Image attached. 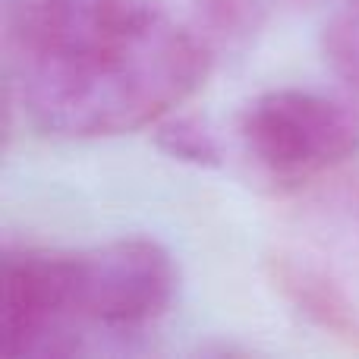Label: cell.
Instances as JSON below:
<instances>
[{"label":"cell","mask_w":359,"mask_h":359,"mask_svg":"<svg viewBox=\"0 0 359 359\" xmlns=\"http://www.w3.org/2000/svg\"><path fill=\"white\" fill-rule=\"evenodd\" d=\"M211 44L158 0H6L4 92L69 142L155 126L198 92Z\"/></svg>","instance_id":"6da1fadb"},{"label":"cell","mask_w":359,"mask_h":359,"mask_svg":"<svg viewBox=\"0 0 359 359\" xmlns=\"http://www.w3.org/2000/svg\"><path fill=\"white\" fill-rule=\"evenodd\" d=\"M180 274L151 236L88 249L6 246L0 359H63L130 344L170 312Z\"/></svg>","instance_id":"7a4b0ae2"},{"label":"cell","mask_w":359,"mask_h":359,"mask_svg":"<svg viewBox=\"0 0 359 359\" xmlns=\"http://www.w3.org/2000/svg\"><path fill=\"white\" fill-rule=\"evenodd\" d=\"M236 142L274 192L303 189L359 155V104L312 88H271L236 114Z\"/></svg>","instance_id":"3957f363"},{"label":"cell","mask_w":359,"mask_h":359,"mask_svg":"<svg viewBox=\"0 0 359 359\" xmlns=\"http://www.w3.org/2000/svg\"><path fill=\"white\" fill-rule=\"evenodd\" d=\"M280 293L312 325L359 341V183L309 205L271 255Z\"/></svg>","instance_id":"277c9868"},{"label":"cell","mask_w":359,"mask_h":359,"mask_svg":"<svg viewBox=\"0 0 359 359\" xmlns=\"http://www.w3.org/2000/svg\"><path fill=\"white\" fill-rule=\"evenodd\" d=\"M151 142L164 158L186 168L198 170H217L224 164V149L211 126L196 114H177L170 111L161 117L151 130Z\"/></svg>","instance_id":"5b68a950"},{"label":"cell","mask_w":359,"mask_h":359,"mask_svg":"<svg viewBox=\"0 0 359 359\" xmlns=\"http://www.w3.org/2000/svg\"><path fill=\"white\" fill-rule=\"evenodd\" d=\"M208 44L243 48L262 32L274 0H189Z\"/></svg>","instance_id":"8992f818"},{"label":"cell","mask_w":359,"mask_h":359,"mask_svg":"<svg viewBox=\"0 0 359 359\" xmlns=\"http://www.w3.org/2000/svg\"><path fill=\"white\" fill-rule=\"evenodd\" d=\"M322 57L328 69L359 98V0H347L322 29Z\"/></svg>","instance_id":"52a82bcc"}]
</instances>
